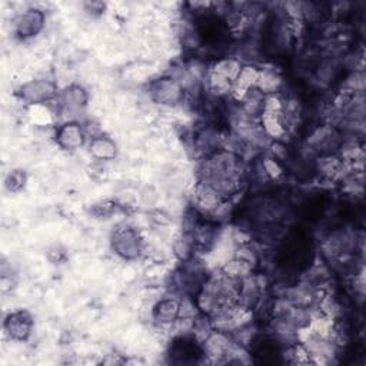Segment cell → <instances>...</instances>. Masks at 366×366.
I'll return each instance as SVG.
<instances>
[{
    "mask_svg": "<svg viewBox=\"0 0 366 366\" xmlns=\"http://www.w3.org/2000/svg\"><path fill=\"white\" fill-rule=\"evenodd\" d=\"M112 248L120 258L132 261L142 252V240L135 229L119 228L112 235Z\"/></svg>",
    "mask_w": 366,
    "mask_h": 366,
    "instance_id": "obj_1",
    "label": "cell"
},
{
    "mask_svg": "<svg viewBox=\"0 0 366 366\" xmlns=\"http://www.w3.org/2000/svg\"><path fill=\"white\" fill-rule=\"evenodd\" d=\"M185 89L175 78H162L155 80L149 87V94L156 103L172 106L177 105L183 99Z\"/></svg>",
    "mask_w": 366,
    "mask_h": 366,
    "instance_id": "obj_2",
    "label": "cell"
},
{
    "mask_svg": "<svg viewBox=\"0 0 366 366\" xmlns=\"http://www.w3.org/2000/svg\"><path fill=\"white\" fill-rule=\"evenodd\" d=\"M19 95L29 105H41L57 96V87L52 80L38 79L24 83L19 90Z\"/></svg>",
    "mask_w": 366,
    "mask_h": 366,
    "instance_id": "obj_3",
    "label": "cell"
},
{
    "mask_svg": "<svg viewBox=\"0 0 366 366\" xmlns=\"http://www.w3.org/2000/svg\"><path fill=\"white\" fill-rule=\"evenodd\" d=\"M45 26V15L39 9H27L15 20V32L20 38H30L38 35Z\"/></svg>",
    "mask_w": 366,
    "mask_h": 366,
    "instance_id": "obj_4",
    "label": "cell"
},
{
    "mask_svg": "<svg viewBox=\"0 0 366 366\" xmlns=\"http://www.w3.org/2000/svg\"><path fill=\"white\" fill-rule=\"evenodd\" d=\"M85 128L79 125L78 122H66L64 126H60L56 133L57 145L65 150H76L85 143Z\"/></svg>",
    "mask_w": 366,
    "mask_h": 366,
    "instance_id": "obj_5",
    "label": "cell"
},
{
    "mask_svg": "<svg viewBox=\"0 0 366 366\" xmlns=\"http://www.w3.org/2000/svg\"><path fill=\"white\" fill-rule=\"evenodd\" d=\"M34 321L26 311L10 314L5 321V330L15 341H26L32 333Z\"/></svg>",
    "mask_w": 366,
    "mask_h": 366,
    "instance_id": "obj_6",
    "label": "cell"
},
{
    "mask_svg": "<svg viewBox=\"0 0 366 366\" xmlns=\"http://www.w3.org/2000/svg\"><path fill=\"white\" fill-rule=\"evenodd\" d=\"M205 348V355L213 360H219L228 356L230 348L233 346L229 333L213 329L209 337L202 342Z\"/></svg>",
    "mask_w": 366,
    "mask_h": 366,
    "instance_id": "obj_7",
    "label": "cell"
},
{
    "mask_svg": "<svg viewBox=\"0 0 366 366\" xmlns=\"http://www.w3.org/2000/svg\"><path fill=\"white\" fill-rule=\"evenodd\" d=\"M86 102H87V95H86L85 89L79 85L68 86L62 94L57 96V103L62 112L76 113L82 108H85Z\"/></svg>",
    "mask_w": 366,
    "mask_h": 366,
    "instance_id": "obj_8",
    "label": "cell"
},
{
    "mask_svg": "<svg viewBox=\"0 0 366 366\" xmlns=\"http://www.w3.org/2000/svg\"><path fill=\"white\" fill-rule=\"evenodd\" d=\"M179 308H180V300L176 298H165L159 300L152 315H154V319L159 325H172L177 318H179Z\"/></svg>",
    "mask_w": 366,
    "mask_h": 366,
    "instance_id": "obj_9",
    "label": "cell"
},
{
    "mask_svg": "<svg viewBox=\"0 0 366 366\" xmlns=\"http://www.w3.org/2000/svg\"><path fill=\"white\" fill-rule=\"evenodd\" d=\"M89 152L90 155L99 159V161H112L116 156V143L106 138V136H96L92 138L89 143Z\"/></svg>",
    "mask_w": 366,
    "mask_h": 366,
    "instance_id": "obj_10",
    "label": "cell"
},
{
    "mask_svg": "<svg viewBox=\"0 0 366 366\" xmlns=\"http://www.w3.org/2000/svg\"><path fill=\"white\" fill-rule=\"evenodd\" d=\"M240 69H242V65H240L239 60L226 57V59H221L219 62H217L215 66L212 68V72L233 83L236 80V78L239 76Z\"/></svg>",
    "mask_w": 366,
    "mask_h": 366,
    "instance_id": "obj_11",
    "label": "cell"
},
{
    "mask_svg": "<svg viewBox=\"0 0 366 366\" xmlns=\"http://www.w3.org/2000/svg\"><path fill=\"white\" fill-rule=\"evenodd\" d=\"M261 116H262V129L270 138H281L286 132L285 124L282 120V115L262 113Z\"/></svg>",
    "mask_w": 366,
    "mask_h": 366,
    "instance_id": "obj_12",
    "label": "cell"
},
{
    "mask_svg": "<svg viewBox=\"0 0 366 366\" xmlns=\"http://www.w3.org/2000/svg\"><path fill=\"white\" fill-rule=\"evenodd\" d=\"M26 183V173L23 170H13L6 176L5 185L10 192L20 191Z\"/></svg>",
    "mask_w": 366,
    "mask_h": 366,
    "instance_id": "obj_13",
    "label": "cell"
},
{
    "mask_svg": "<svg viewBox=\"0 0 366 366\" xmlns=\"http://www.w3.org/2000/svg\"><path fill=\"white\" fill-rule=\"evenodd\" d=\"M235 258L242 261V262H245L248 263L249 266H255L256 262H258V256L255 254V251L249 247V245H240L236 252H235Z\"/></svg>",
    "mask_w": 366,
    "mask_h": 366,
    "instance_id": "obj_14",
    "label": "cell"
},
{
    "mask_svg": "<svg viewBox=\"0 0 366 366\" xmlns=\"http://www.w3.org/2000/svg\"><path fill=\"white\" fill-rule=\"evenodd\" d=\"M263 170H265V173H268L270 177H279L282 173H284V170H282V168L279 166V163L277 162V159H265V162H263Z\"/></svg>",
    "mask_w": 366,
    "mask_h": 366,
    "instance_id": "obj_15",
    "label": "cell"
},
{
    "mask_svg": "<svg viewBox=\"0 0 366 366\" xmlns=\"http://www.w3.org/2000/svg\"><path fill=\"white\" fill-rule=\"evenodd\" d=\"M47 256L52 262H60L64 258H65V251L60 248V247H53L49 249L47 252Z\"/></svg>",
    "mask_w": 366,
    "mask_h": 366,
    "instance_id": "obj_16",
    "label": "cell"
},
{
    "mask_svg": "<svg viewBox=\"0 0 366 366\" xmlns=\"http://www.w3.org/2000/svg\"><path fill=\"white\" fill-rule=\"evenodd\" d=\"M85 8H86V12L101 13V12L105 10V3H102V2H87V3H85Z\"/></svg>",
    "mask_w": 366,
    "mask_h": 366,
    "instance_id": "obj_17",
    "label": "cell"
}]
</instances>
